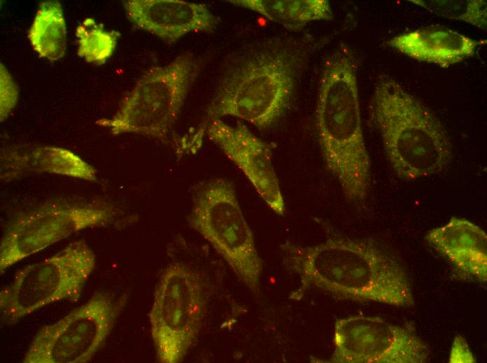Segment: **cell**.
<instances>
[{
  "instance_id": "1",
  "label": "cell",
  "mask_w": 487,
  "mask_h": 363,
  "mask_svg": "<svg viewBox=\"0 0 487 363\" xmlns=\"http://www.w3.org/2000/svg\"><path fill=\"white\" fill-rule=\"evenodd\" d=\"M284 264L298 278L289 298L299 301L318 289L334 297L410 307L414 298L408 276L394 257L374 243L331 238L314 245L285 243Z\"/></svg>"
},
{
  "instance_id": "2",
  "label": "cell",
  "mask_w": 487,
  "mask_h": 363,
  "mask_svg": "<svg viewBox=\"0 0 487 363\" xmlns=\"http://www.w3.org/2000/svg\"><path fill=\"white\" fill-rule=\"evenodd\" d=\"M352 50L338 46L326 59L318 90L315 125L324 163L343 193L365 200L371 187V161L362 129L358 65Z\"/></svg>"
},
{
  "instance_id": "3",
  "label": "cell",
  "mask_w": 487,
  "mask_h": 363,
  "mask_svg": "<svg viewBox=\"0 0 487 363\" xmlns=\"http://www.w3.org/2000/svg\"><path fill=\"white\" fill-rule=\"evenodd\" d=\"M369 119L395 175L406 180L443 172L452 147L442 124L417 97L390 75L382 73L374 85Z\"/></svg>"
},
{
  "instance_id": "4",
  "label": "cell",
  "mask_w": 487,
  "mask_h": 363,
  "mask_svg": "<svg viewBox=\"0 0 487 363\" xmlns=\"http://www.w3.org/2000/svg\"><path fill=\"white\" fill-rule=\"evenodd\" d=\"M304 58L301 47L281 42L242 61L220 82L209 119L230 116L260 129L275 124L292 103Z\"/></svg>"
},
{
  "instance_id": "5",
  "label": "cell",
  "mask_w": 487,
  "mask_h": 363,
  "mask_svg": "<svg viewBox=\"0 0 487 363\" xmlns=\"http://www.w3.org/2000/svg\"><path fill=\"white\" fill-rule=\"evenodd\" d=\"M199 70V60L190 52L149 68L115 114L95 123L115 135L134 133L167 142Z\"/></svg>"
},
{
  "instance_id": "6",
  "label": "cell",
  "mask_w": 487,
  "mask_h": 363,
  "mask_svg": "<svg viewBox=\"0 0 487 363\" xmlns=\"http://www.w3.org/2000/svg\"><path fill=\"white\" fill-rule=\"evenodd\" d=\"M96 257L83 240L23 267L0 292L1 321L10 326L36 310L61 301L76 302Z\"/></svg>"
},
{
  "instance_id": "7",
  "label": "cell",
  "mask_w": 487,
  "mask_h": 363,
  "mask_svg": "<svg viewBox=\"0 0 487 363\" xmlns=\"http://www.w3.org/2000/svg\"><path fill=\"white\" fill-rule=\"evenodd\" d=\"M190 224L225 260L237 277L257 293L262 262L230 181L213 179L197 188Z\"/></svg>"
},
{
  "instance_id": "8",
  "label": "cell",
  "mask_w": 487,
  "mask_h": 363,
  "mask_svg": "<svg viewBox=\"0 0 487 363\" xmlns=\"http://www.w3.org/2000/svg\"><path fill=\"white\" fill-rule=\"evenodd\" d=\"M116 216L112 204L82 199L47 202L23 212L1 239L0 272L76 232L108 225Z\"/></svg>"
},
{
  "instance_id": "9",
  "label": "cell",
  "mask_w": 487,
  "mask_h": 363,
  "mask_svg": "<svg viewBox=\"0 0 487 363\" xmlns=\"http://www.w3.org/2000/svg\"><path fill=\"white\" fill-rule=\"evenodd\" d=\"M205 312L199 276L181 263L163 272L148 313L150 334L158 360L181 362L197 339Z\"/></svg>"
},
{
  "instance_id": "10",
  "label": "cell",
  "mask_w": 487,
  "mask_h": 363,
  "mask_svg": "<svg viewBox=\"0 0 487 363\" xmlns=\"http://www.w3.org/2000/svg\"><path fill=\"white\" fill-rule=\"evenodd\" d=\"M125 298L97 292L55 323L43 325L31 341L23 363H85L103 346L122 311Z\"/></svg>"
},
{
  "instance_id": "11",
  "label": "cell",
  "mask_w": 487,
  "mask_h": 363,
  "mask_svg": "<svg viewBox=\"0 0 487 363\" xmlns=\"http://www.w3.org/2000/svg\"><path fill=\"white\" fill-rule=\"evenodd\" d=\"M334 363H423L427 344L409 327L377 316L337 319L333 329Z\"/></svg>"
},
{
  "instance_id": "12",
  "label": "cell",
  "mask_w": 487,
  "mask_h": 363,
  "mask_svg": "<svg viewBox=\"0 0 487 363\" xmlns=\"http://www.w3.org/2000/svg\"><path fill=\"white\" fill-rule=\"evenodd\" d=\"M206 134L243 172L267 206L283 216L285 205L272 162V146L244 124L233 126L220 119L208 121Z\"/></svg>"
},
{
  "instance_id": "13",
  "label": "cell",
  "mask_w": 487,
  "mask_h": 363,
  "mask_svg": "<svg viewBox=\"0 0 487 363\" xmlns=\"http://www.w3.org/2000/svg\"><path fill=\"white\" fill-rule=\"evenodd\" d=\"M127 17L136 27L174 43L191 32H213L219 19L204 3L181 0H127Z\"/></svg>"
},
{
  "instance_id": "14",
  "label": "cell",
  "mask_w": 487,
  "mask_h": 363,
  "mask_svg": "<svg viewBox=\"0 0 487 363\" xmlns=\"http://www.w3.org/2000/svg\"><path fill=\"white\" fill-rule=\"evenodd\" d=\"M425 239L463 276L486 283L487 235L479 225L453 216L446 224L430 230Z\"/></svg>"
},
{
  "instance_id": "15",
  "label": "cell",
  "mask_w": 487,
  "mask_h": 363,
  "mask_svg": "<svg viewBox=\"0 0 487 363\" xmlns=\"http://www.w3.org/2000/svg\"><path fill=\"white\" fill-rule=\"evenodd\" d=\"M486 40H477L456 31L430 27L396 35L387 41L390 47L419 61L443 68L475 54Z\"/></svg>"
},
{
  "instance_id": "16",
  "label": "cell",
  "mask_w": 487,
  "mask_h": 363,
  "mask_svg": "<svg viewBox=\"0 0 487 363\" xmlns=\"http://www.w3.org/2000/svg\"><path fill=\"white\" fill-rule=\"evenodd\" d=\"M1 178L11 180L29 173L46 172L97 180V170L69 149L54 146H17L4 149Z\"/></svg>"
},
{
  "instance_id": "17",
  "label": "cell",
  "mask_w": 487,
  "mask_h": 363,
  "mask_svg": "<svg viewBox=\"0 0 487 363\" xmlns=\"http://www.w3.org/2000/svg\"><path fill=\"white\" fill-rule=\"evenodd\" d=\"M227 2L247 8L290 30L307 24L332 20L333 12L327 0H230Z\"/></svg>"
},
{
  "instance_id": "18",
  "label": "cell",
  "mask_w": 487,
  "mask_h": 363,
  "mask_svg": "<svg viewBox=\"0 0 487 363\" xmlns=\"http://www.w3.org/2000/svg\"><path fill=\"white\" fill-rule=\"evenodd\" d=\"M28 38L39 57L51 61L62 59L66 50V28L58 1L42 2L28 32Z\"/></svg>"
},
{
  "instance_id": "19",
  "label": "cell",
  "mask_w": 487,
  "mask_h": 363,
  "mask_svg": "<svg viewBox=\"0 0 487 363\" xmlns=\"http://www.w3.org/2000/svg\"><path fill=\"white\" fill-rule=\"evenodd\" d=\"M119 35L106 31L94 19L86 18L76 27L77 54L87 63L101 65L113 54Z\"/></svg>"
},
{
  "instance_id": "20",
  "label": "cell",
  "mask_w": 487,
  "mask_h": 363,
  "mask_svg": "<svg viewBox=\"0 0 487 363\" xmlns=\"http://www.w3.org/2000/svg\"><path fill=\"white\" fill-rule=\"evenodd\" d=\"M430 13L461 21L486 31L487 3L484 0H409Z\"/></svg>"
},
{
  "instance_id": "21",
  "label": "cell",
  "mask_w": 487,
  "mask_h": 363,
  "mask_svg": "<svg viewBox=\"0 0 487 363\" xmlns=\"http://www.w3.org/2000/svg\"><path fill=\"white\" fill-rule=\"evenodd\" d=\"M0 118L3 121L15 108L19 91L6 67L1 64Z\"/></svg>"
},
{
  "instance_id": "22",
  "label": "cell",
  "mask_w": 487,
  "mask_h": 363,
  "mask_svg": "<svg viewBox=\"0 0 487 363\" xmlns=\"http://www.w3.org/2000/svg\"><path fill=\"white\" fill-rule=\"evenodd\" d=\"M468 344L461 336L455 338L451 346L449 362H475Z\"/></svg>"
}]
</instances>
